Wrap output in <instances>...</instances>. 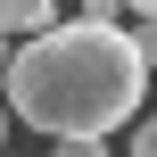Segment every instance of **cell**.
Wrapping results in <instances>:
<instances>
[{"instance_id":"obj_1","label":"cell","mask_w":157,"mask_h":157,"mask_svg":"<svg viewBox=\"0 0 157 157\" xmlns=\"http://www.w3.org/2000/svg\"><path fill=\"white\" fill-rule=\"evenodd\" d=\"M141 99H149V58L132 25L75 17L8 50V108L50 141H108L116 124H141Z\"/></svg>"},{"instance_id":"obj_2","label":"cell","mask_w":157,"mask_h":157,"mask_svg":"<svg viewBox=\"0 0 157 157\" xmlns=\"http://www.w3.org/2000/svg\"><path fill=\"white\" fill-rule=\"evenodd\" d=\"M0 25H8V41H41V33H58V8L50 0H0Z\"/></svg>"},{"instance_id":"obj_3","label":"cell","mask_w":157,"mask_h":157,"mask_svg":"<svg viewBox=\"0 0 157 157\" xmlns=\"http://www.w3.org/2000/svg\"><path fill=\"white\" fill-rule=\"evenodd\" d=\"M50 157H108V141H50Z\"/></svg>"},{"instance_id":"obj_4","label":"cell","mask_w":157,"mask_h":157,"mask_svg":"<svg viewBox=\"0 0 157 157\" xmlns=\"http://www.w3.org/2000/svg\"><path fill=\"white\" fill-rule=\"evenodd\" d=\"M132 157H157V116H141V124H132Z\"/></svg>"},{"instance_id":"obj_5","label":"cell","mask_w":157,"mask_h":157,"mask_svg":"<svg viewBox=\"0 0 157 157\" xmlns=\"http://www.w3.org/2000/svg\"><path fill=\"white\" fill-rule=\"evenodd\" d=\"M132 33H141V58H149V75H157V17H149V25H132Z\"/></svg>"},{"instance_id":"obj_6","label":"cell","mask_w":157,"mask_h":157,"mask_svg":"<svg viewBox=\"0 0 157 157\" xmlns=\"http://www.w3.org/2000/svg\"><path fill=\"white\" fill-rule=\"evenodd\" d=\"M124 8H132V17H141V25H149V17H157V0H124Z\"/></svg>"}]
</instances>
